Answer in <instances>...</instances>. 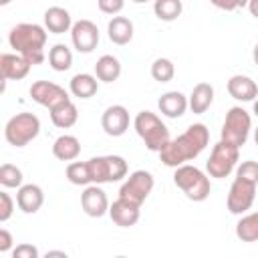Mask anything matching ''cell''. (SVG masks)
<instances>
[{
    "label": "cell",
    "instance_id": "cell-1",
    "mask_svg": "<svg viewBox=\"0 0 258 258\" xmlns=\"http://www.w3.org/2000/svg\"><path fill=\"white\" fill-rule=\"evenodd\" d=\"M208 143H210L208 127L204 123H194L159 151V159L167 167H177L183 165L185 161L196 159L208 147Z\"/></svg>",
    "mask_w": 258,
    "mask_h": 258
},
{
    "label": "cell",
    "instance_id": "cell-2",
    "mask_svg": "<svg viewBox=\"0 0 258 258\" xmlns=\"http://www.w3.org/2000/svg\"><path fill=\"white\" fill-rule=\"evenodd\" d=\"M8 42L30 64H40L44 60L46 32L40 24H30V22L16 24L8 34Z\"/></svg>",
    "mask_w": 258,
    "mask_h": 258
},
{
    "label": "cell",
    "instance_id": "cell-3",
    "mask_svg": "<svg viewBox=\"0 0 258 258\" xmlns=\"http://www.w3.org/2000/svg\"><path fill=\"white\" fill-rule=\"evenodd\" d=\"M133 127L137 131V135L141 137V141L145 143V147L149 151H161L171 139H169V129L163 125V121L151 113V111H139L135 115Z\"/></svg>",
    "mask_w": 258,
    "mask_h": 258
},
{
    "label": "cell",
    "instance_id": "cell-4",
    "mask_svg": "<svg viewBox=\"0 0 258 258\" xmlns=\"http://www.w3.org/2000/svg\"><path fill=\"white\" fill-rule=\"evenodd\" d=\"M173 183L191 202H204V200H208L210 189H212L210 177L202 169H198L196 165H189V163H183V165H177L175 167Z\"/></svg>",
    "mask_w": 258,
    "mask_h": 258
},
{
    "label": "cell",
    "instance_id": "cell-5",
    "mask_svg": "<svg viewBox=\"0 0 258 258\" xmlns=\"http://www.w3.org/2000/svg\"><path fill=\"white\" fill-rule=\"evenodd\" d=\"M40 133V121L34 113H16L4 127V137L14 147H24Z\"/></svg>",
    "mask_w": 258,
    "mask_h": 258
},
{
    "label": "cell",
    "instance_id": "cell-6",
    "mask_svg": "<svg viewBox=\"0 0 258 258\" xmlns=\"http://www.w3.org/2000/svg\"><path fill=\"white\" fill-rule=\"evenodd\" d=\"M91 183H113L127 175V161L121 155H99L89 161Z\"/></svg>",
    "mask_w": 258,
    "mask_h": 258
},
{
    "label": "cell",
    "instance_id": "cell-7",
    "mask_svg": "<svg viewBox=\"0 0 258 258\" xmlns=\"http://www.w3.org/2000/svg\"><path fill=\"white\" fill-rule=\"evenodd\" d=\"M238 157H240V147L220 139L214 145V149L210 153V159L206 161V169L212 177L224 179L234 171V167L238 163Z\"/></svg>",
    "mask_w": 258,
    "mask_h": 258
},
{
    "label": "cell",
    "instance_id": "cell-8",
    "mask_svg": "<svg viewBox=\"0 0 258 258\" xmlns=\"http://www.w3.org/2000/svg\"><path fill=\"white\" fill-rule=\"evenodd\" d=\"M252 129V117L242 107H232L226 113L224 125H222V141H228L236 147H242L248 141Z\"/></svg>",
    "mask_w": 258,
    "mask_h": 258
},
{
    "label": "cell",
    "instance_id": "cell-9",
    "mask_svg": "<svg viewBox=\"0 0 258 258\" xmlns=\"http://www.w3.org/2000/svg\"><path fill=\"white\" fill-rule=\"evenodd\" d=\"M153 175L149 173V171H145V169H137V171H133L125 181H123V185L119 187V198H125V200H129V202H135V204H143L147 198H149V194H151V189H153Z\"/></svg>",
    "mask_w": 258,
    "mask_h": 258
},
{
    "label": "cell",
    "instance_id": "cell-10",
    "mask_svg": "<svg viewBox=\"0 0 258 258\" xmlns=\"http://www.w3.org/2000/svg\"><path fill=\"white\" fill-rule=\"evenodd\" d=\"M254 198H256V183L236 175L232 185H230V191H228V198H226V206H228L230 214H244V212H248L252 208Z\"/></svg>",
    "mask_w": 258,
    "mask_h": 258
},
{
    "label": "cell",
    "instance_id": "cell-11",
    "mask_svg": "<svg viewBox=\"0 0 258 258\" xmlns=\"http://www.w3.org/2000/svg\"><path fill=\"white\" fill-rule=\"evenodd\" d=\"M30 97H32L34 103L46 107L48 111H52V109H56V107H60V105L71 101L69 93L60 85L50 83V81H36V83H32Z\"/></svg>",
    "mask_w": 258,
    "mask_h": 258
},
{
    "label": "cell",
    "instance_id": "cell-12",
    "mask_svg": "<svg viewBox=\"0 0 258 258\" xmlns=\"http://www.w3.org/2000/svg\"><path fill=\"white\" fill-rule=\"evenodd\" d=\"M71 40L73 46L79 52H93L99 44V28L91 20H77L71 28Z\"/></svg>",
    "mask_w": 258,
    "mask_h": 258
},
{
    "label": "cell",
    "instance_id": "cell-13",
    "mask_svg": "<svg viewBox=\"0 0 258 258\" xmlns=\"http://www.w3.org/2000/svg\"><path fill=\"white\" fill-rule=\"evenodd\" d=\"M101 127L111 137H121L129 129V111L123 105H111L101 115Z\"/></svg>",
    "mask_w": 258,
    "mask_h": 258
},
{
    "label": "cell",
    "instance_id": "cell-14",
    "mask_svg": "<svg viewBox=\"0 0 258 258\" xmlns=\"http://www.w3.org/2000/svg\"><path fill=\"white\" fill-rule=\"evenodd\" d=\"M81 208L91 218H101L109 214V200H107V194L99 187V183L85 187V191L81 194Z\"/></svg>",
    "mask_w": 258,
    "mask_h": 258
},
{
    "label": "cell",
    "instance_id": "cell-15",
    "mask_svg": "<svg viewBox=\"0 0 258 258\" xmlns=\"http://www.w3.org/2000/svg\"><path fill=\"white\" fill-rule=\"evenodd\" d=\"M139 204L135 202H129L125 198H117L111 206H109V216L111 220L121 226V228H129V226H135L139 222Z\"/></svg>",
    "mask_w": 258,
    "mask_h": 258
},
{
    "label": "cell",
    "instance_id": "cell-16",
    "mask_svg": "<svg viewBox=\"0 0 258 258\" xmlns=\"http://www.w3.org/2000/svg\"><path fill=\"white\" fill-rule=\"evenodd\" d=\"M30 62L22 56V54H12V52H4L0 56V73L4 81H20L28 75L30 71Z\"/></svg>",
    "mask_w": 258,
    "mask_h": 258
},
{
    "label": "cell",
    "instance_id": "cell-17",
    "mask_svg": "<svg viewBox=\"0 0 258 258\" xmlns=\"http://www.w3.org/2000/svg\"><path fill=\"white\" fill-rule=\"evenodd\" d=\"M44 204V194L42 187L36 183H26L18 187L16 194V206L24 212V214H36Z\"/></svg>",
    "mask_w": 258,
    "mask_h": 258
},
{
    "label": "cell",
    "instance_id": "cell-18",
    "mask_svg": "<svg viewBox=\"0 0 258 258\" xmlns=\"http://www.w3.org/2000/svg\"><path fill=\"white\" fill-rule=\"evenodd\" d=\"M226 89H228L230 97L236 99V101H254L258 97V85L250 77H246V75L230 77Z\"/></svg>",
    "mask_w": 258,
    "mask_h": 258
},
{
    "label": "cell",
    "instance_id": "cell-19",
    "mask_svg": "<svg viewBox=\"0 0 258 258\" xmlns=\"http://www.w3.org/2000/svg\"><path fill=\"white\" fill-rule=\"evenodd\" d=\"M157 107H159V111H161L165 117L177 119V117H181V115L185 113V109L189 107V101H187V97H185L183 93H179V91H167V93H163V95L159 97Z\"/></svg>",
    "mask_w": 258,
    "mask_h": 258
},
{
    "label": "cell",
    "instance_id": "cell-20",
    "mask_svg": "<svg viewBox=\"0 0 258 258\" xmlns=\"http://www.w3.org/2000/svg\"><path fill=\"white\" fill-rule=\"evenodd\" d=\"M107 34L113 44H129L133 40V22L127 16H113L107 24Z\"/></svg>",
    "mask_w": 258,
    "mask_h": 258
},
{
    "label": "cell",
    "instance_id": "cell-21",
    "mask_svg": "<svg viewBox=\"0 0 258 258\" xmlns=\"http://www.w3.org/2000/svg\"><path fill=\"white\" fill-rule=\"evenodd\" d=\"M44 26L48 32L52 34H62V32H69L73 28V20H71V14L69 10L60 8V6H50L46 8L44 12Z\"/></svg>",
    "mask_w": 258,
    "mask_h": 258
},
{
    "label": "cell",
    "instance_id": "cell-22",
    "mask_svg": "<svg viewBox=\"0 0 258 258\" xmlns=\"http://www.w3.org/2000/svg\"><path fill=\"white\" fill-rule=\"evenodd\" d=\"M187 101H189L191 113H196V115L206 113L210 109V105L214 103V87L210 83H198L191 89V95Z\"/></svg>",
    "mask_w": 258,
    "mask_h": 258
},
{
    "label": "cell",
    "instance_id": "cell-23",
    "mask_svg": "<svg viewBox=\"0 0 258 258\" xmlns=\"http://www.w3.org/2000/svg\"><path fill=\"white\" fill-rule=\"evenodd\" d=\"M81 153V141L75 135H60L52 143V155L60 161H73Z\"/></svg>",
    "mask_w": 258,
    "mask_h": 258
},
{
    "label": "cell",
    "instance_id": "cell-24",
    "mask_svg": "<svg viewBox=\"0 0 258 258\" xmlns=\"http://www.w3.org/2000/svg\"><path fill=\"white\" fill-rule=\"evenodd\" d=\"M97 91H99V81L89 73H79L71 79V93L79 99H91Z\"/></svg>",
    "mask_w": 258,
    "mask_h": 258
},
{
    "label": "cell",
    "instance_id": "cell-25",
    "mask_svg": "<svg viewBox=\"0 0 258 258\" xmlns=\"http://www.w3.org/2000/svg\"><path fill=\"white\" fill-rule=\"evenodd\" d=\"M121 75V62L113 54H103L95 62V77L103 83H113Z\"/></svg>",
    "mask_w": 258,
    "mask_h": 258
},
{
    "label": "cell",
    "instance_id": "cell-26",
    "mask_svg": "<svg viewBox=\"0 0 258 258\" xmlns=\"http://www.w3.org/2000/svg\"><path fill=\"white\" fill-rule=\"evenodd\" d=\"M77 119H79V111H77V105L73 101H69V103H64V105H60V107L50 111V121L58 129L73 127L77 123Z\"/></svg>",
    "mask_w": 258,
    "mask_h": 258
},
{
    "label": "cell",
    "instance_id": "cell-27",
    "mask_svg": "<svg viewBox=\"0 0 258 258\" xmlns=\"http://www.w3.org/2000/svg\"><path fill=\"white\" fill-rule=\"evenodd\" d=\"M236 236L242 242H258V212L246 214L236 224Z\"/></svg>",
    "mask_w": 258,
    "mask_h": 258
},
{
    "label": "cell",
    "instance_id": "cell-28",
    "mask_svg": "<svg viewBox=\"0 0 258 258\" xmlns=\"http://www.w3.org/2000/svg\"><path fill=\"white\" fill-rule=\"evenodd\" d=\"M48 64L54 69V71H58V73H64V71H69L71 69V64H73V52H71V48L67 46V44H54L50 50H48Z\"/></svg>",
    "mask_w": 258,
    "mask_h": 258
},
{
    "label": "cell",
    "instance_id": "cell-29",
    "mask_svg": "<svg viewBox=\"0 0 258 258\" xmlns=\"http://www.w3.org/2000/svg\"><path fill=\"white\" fill-rule=\"evenodd\" d=\"M183 10L181 0H155L153 2V12L159 20L163 22H171L175 20Z\"/></svg>",
    "mask_w": 258,
    "mask_h": 258
},
{
    "label": "cell",
    "instance_id": "cell-30",
    "mask_svg": "<svg viewBox=\"0 0 258 258\" xmlns=\"http://www.w3.org/2000/svg\"><path fill=\"white\" fill-rule=\"evenodd\" d=\"M67 179L75 185H89L91 183V173H89V163L87 161H73L67 165Z\"/></svg>",
    "mask_w": 258,
    "mask_h": 258
},
{
    "label": "cell",
    "instance_id": "cell-31",
    "mask_svg": "<svg viewBox=\"0 0 258 258\" xmlns=\"http://www.w3.org/2000/svg\"><path fill=\"white\" fill-rule=\"evenodd\" d=\"M175 75V67L169 58H155L151 64V77L157 83H169Z\"/></svg>",
    "mask_w": 258,
    "mask_h": 258
},
{
    "label": "cell",
    "instance_id": "cell-32",
    "mask_svg": "<svg viewBox=\"0 0 258 258\" xmlns=\"http://www.w3.org/2000/svg\"><path fill=\"white\" fill-rule=\"evenodd\" d=\"M0 183L4 187H20L22 185V171L12 163L0 165Z\"/></svg>",
    "mask_w": 258,
    "mask_h": 258
},
{
    "label": "cell",
    "instance_id": "cell-33",
    "mask_svg": "<svg viewBox=\"0 0 258 258\" xmlns=\"http://www.w3.org/2000/svg\"><path fill=\"white\" fill-rule=\"evenodd\" d=\"M236 175L242 179H248L252 183H258V161H254V159L242 161L236 169Z\"/></svg>",
    "mask_w": 258,
    "mask_h": 258
},
{
    "label": "cell",
    "instance_id": "cell-34",
    "mask_svg": "<svg viewBox=\"0 0 258 258\" xmlns=\"http://www.w3.org/2000/svg\"><path fill=\"white\" fill-rule=\"evenodd\" d=\"M14 212V202L6 191H0V222H6Z\"/></svg>",
    "mask_w": 258,
    "mask_h": 258
},
{
    "label": "cell",
    "instance_id": "cell-35",
    "mask_svg": "<svg viewBox=\"0 0 258 258\" xmlns=\"http://www.w3.org/2000/svg\"><path fill=\"white\" fill-rule=\"evenodd\" d=\"M97 4H99V10H101V12L115 16V14H119V12L123 10L125 0H97Z\"/></svg>",
    "mask_w": 258,
    "mask_h": 258
},
{
    "label": "cell",
    "instance_id": "cell-36",
    "mask_svg": "<svg viewBox=\"0 0 258 258\" xmlns=\"http://www.w3.org/2000/svg\"><path fill=\"white\" fill-rule=\"evenodd\" d=\"M216 8L220 10H226V12H232V10H238V8H244L248 6V0H210Z\"/></svg>",
    "mask_w": 258,
    "mask_h": 258
},
{
    "label": "cell",
    "instance_id": "cell-37",
    "mask_svg": "<svg viewBox=\"0 0 258 258\" xmlns=\"http://www.w3.org/2000/svg\"><path fill=\"white\" fill-rule=\"evenodd\" d=\"M12 258H38V250L32 244H18L12 250Z\"/></svg>",
    "mask_w": 258,
    "mask_h": 258
},
{
    "label": "cell",
    "instance_id": "cell-38",
    "mask_svg": "<svg viewBox=\"0 0 258 258\" xmlns=\"http://www.w3.org/2000/svg\"><path fill=\"white\" fill-rule=\"evenodd\" d=\"M12 234L8 232V230H0V252H8L10 248H12Z\"/></svg>",
    "mask_w": 258,
    "mask_h": 258
},
{
    "label": "cell",
    "instance_id": "cell-39",
    "mask_svg": "<svg viewBox=\"0 0 258 258\" xmlns=\"http://www.w3.org/2000/svg\"><path fill=\"white\" fill-rule=\"evenodd\" d=\"M248 10L254 18H258V0H248Z\"/></svg>",
    "mask_w": 258,
    "mask_h": 258
},
{
    "label": "cell",
    "instance_id": "cell-40",
    "mask_svg": "<svg viewBox=\"0 0 258 258\" xmlns=\"http://www.w3.org/2000/svg\"><path fill=\"white\" fill-rule=\"evenodd\" d=\"M252 58H254V62L258 64V42H256V46H254V50H252Z\"/></svg>",
    "mask_w": 258,
    "mask_h": 258
},
{
    "label": "cell",
    "instance_id": "cell-41",
    "mask_svg": "<svg viewBox=\"0 0 258 258\" xmlns=\"http://www.w3.org/2000/svg\"><path fill=\"white\" fill-rule=\"evenodd\" d=\"M254 115H256V117H258V99H256V101H254Z\"/></svg>",
    "mask_w": 258,
    "mask_h": 258
},
{
    "label": "cell",
    "instance_id": "cell-42",
    "mask_svg": "<svg viewBox=\"0 0 258 258\" xmlns=\"http://www.w3.org/2000/svg\"><path fill=\"white\" fill-rule=\"evenodd\" d=\"M254 141H256V145H258V127H256V131H254Z\"/></svg>",
    "mask_w": 258,
    "mask_h": 258
},
{
    "label": "cell",
    "instance_id": "cell-43",
    "mask_svg": "<svg viewBox=\"0 0 258 258\" xmlns=\"http://www.w3.org/2000/svg\"><path fill=\"white\" fill-rule=\"evenodd\" d=\"M6 4H10V0H0V6H6Z\"/></svg>",
    "mask_w": 258,
    "mask_h": 258
},
{
    "label": "cell",
    "instance_id": "cell-44",
    "mask_svg": "<svg viewBox=\"0 0 258 258\" xmlns=\"http://www.w3.org/2000/svg\"><path fill=\"white\" fill-rule=\"evenodd\" d=\"M131 2H135V4H143V2H149V0H131Z\"/></svg>",
    "mask_w": 258,
    "mask_h": 258
}]
</instances>
